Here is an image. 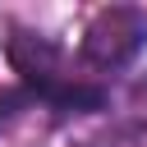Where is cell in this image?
Returning a JSON list of instances; mask_svg holds the SVG:
<instances>
[{
	"instance_id": "1",
	"label": "cell",
	"mask_w": 147,
	"mask_h": 147,
	"mask_svg": "<svg viewBox=\"0 0 147 147\" xmlns=\"http://www.w3.org/2000/svg\"><path fill=\"white\" fill-rule=\"evenodd\" d=\"M142 41H147V14L133 9V5H110L87 23L83 60L96 64V69H119L142 51Z\"/></svg>"
}]
</instances>
